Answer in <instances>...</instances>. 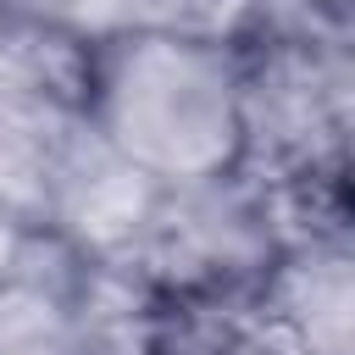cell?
Returning a JSON list of instances; mask_svg holds the SVG:
<instances>
[{
  "label": "cell",
  "instance_id": "1",
  "mask_svg": "<svg viewBox=\"0 0 355 355\" xmlns=\"http://www.w3.org/2000/svg\"><path fill=\"white\" fill-rule=\"evenodd\" d=\"M239 50L139 28L89 55V122L150 183H205L244 161Z\"/></svg>",
  "mask_w": 355,
  "mask_h": 355
},
{
  "label": "cell",
  "instance_id": "2",
  "mask_svg": "<svg viewBox=\"0 0 355 355\" xmlns=\"http://www.w3.org/2000/svg\"><path fill=\"white\" fill-rule=\"evenodd\" d=\"M349 111H355V61L349 39H283L255 33L239 50V116H244V161L288 239L327 233L344 222V155H349Z\"/></svg>",
  "mask_w": 355,
  "mask_h": 355
},
{
  "label": "cell",
  "instance_id": "3",
  "mask_svg": "<svg viewBox=\"0 0 355 355\" xmlns=\"http://www.w3.org/2000/svg\"><path fill=\"white\" fill-rule=\"evenodd\" d=\"M283 244L288 227L272 194L255 178L227 172L205 183H161L116 266L172 311H244Z\"/></svg>",
  "mask_w": 355,
  "mask_h": 355
},
{
  "label": "cell",
  "instance_id": "4",
  "mask_svg": "<svg viewBox=\"0 0 355 355\" xmlns=\"http://www.w3.org/2000/svg\"><path fill=\"white\" fill-rule=\"evenodd\" d=\"M266 355H355V250L349 227L294 233L244 305Z\"/></svg>",
  "mask_w": 355,
  "mask_h": 355
},
{
  "label": "cell",
  "instance_id": "5",
  "mask_svg": "<svg viewBox=\"0 0 355 355\" xmlns=\"http://www.w3.org/2000/svg\"><path fill=\"white\" fill-rule=\"evenodd\" d=\"M155 189L161 183H150L128 155H116L83 111V122L67 133V144L55 150V166L44 178L39 233L61 239L67 250H78L89 261H116L128 250V239L139 233Z\"/></svg>",
  "mask_w": 355,
  "mask_h": 355
},
{
  "label": "cell",
  "instance_id": "6",
  "mask_svg": "<svg viewBox=\"0 0 355 355\" xmlns=\"http://www.w3.org/2000/svg\"><path fill=\"white\" fill-rule=\"evenodd\" d=\"M83 255L50 233H33V250L11 283H0V355H78L72 338V277Z\"/></svg>",
  "mask_w": 355,
  "mask_h": 355
},
{
  "label": "cell",
  "instance_id": "7",
  "mask_svg": "<svg viewBox=\"0 0 355 355\" xmlns=\"http://www.w3.org/2000/svg\"><path fill=\"white\" fill-rule=\"evenodd\" d=\"M0 17L39 28V33H55L67 44H83V50H100V44L144 28L139 0H0Z\"/></svg>",
  "mask_w": 355,
  "mask_h": 355
},
{
  "label": "cell",
  "instance_id": "8",
  "mask_svg": "<svg viewBox=\"0 0 355 355\" xmlns=\"http://www.w3.org/2000/svg\"><path fill=\"white\" fill-rule=\"evenodd\" d=\"M33 233H39V227L0 200V283H11V277L22 272V261H28V250H33Z\"/></svg>",
  "mask_w": 355,
  "mask_h": 355
}]
</instances>
